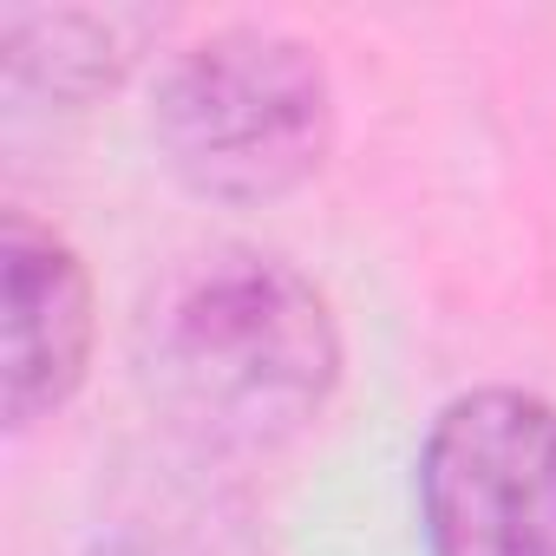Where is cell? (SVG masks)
Listing matches in <instances>:
<instances>
[{"instance_id": "1", "label": "cell", "mask_w": 556, "mask_h": 556, "mask_svg": "<svg viewBox=\"0 0 556 556\" xmlns=\"http://www.w3.org/2000/svg\"><path fill=\"white\" fill-rule=\"evenodd\" d=\"M138 380L184 439L268 452L334 400L341 328L295 262L223 242L151 289L138 315Z\"/></svg>"}, {"instance_id": "2", "label": "cell", "mask_w": 556, "mask_h": 556, "mask_svg": "<svg viewBox=\"0 0 556 556\" xmlns=\"http://www.w3.org/2000/svg\"><path fill=\"white\" fill-rule=\"evenodd\" d=\"M151 131L184 190L236 210L275 203L328 157V66L282 27H216L164 66Z\"/></svg>"}, {"instance_id": "3", "label": "cell", "mask_w": 556, "mask_h": 556, "mask_svg": "<svg viewBox=\"0 0 556 556\" xmlns=\"http://www.w3.org/2000/svg\"><path fill=\"white\" fill-rule=\"evenodd\" d=\"M413 491L432 556H556V406L523 387L445 400Z\"/></svg>"}, {"instance_id": "4", "label": "cell", "mask_w": 556, "mask_h": 556, "mask_svg": "<svg viewBox=\"0 0 556 556\" xmlns=\"http://www.w3.org/2000/svg\"><path fill=\"white\" fill-rule=\"evenodd\" d=\"M0 275H8L0 406H8L14 432H27L53 419L92 367V282H86V262L66 249V236H53L27 210H8Z\"/></svg>"}, {"instance_id": "5", "label": "cell", "mask_w": 556, "mask_h": 556, "mask_svg": "<svg viewBox=\"0 0 556 556\" xmlns=\"http://www.w3.org/2000/svg\"><path fill=\"white\" fill-rule=\"evenodd\" d=\"M164 34L151 8H8L0 14V60L14 99L86 105L112 92Z\"/></svg>"}]
</instances>
